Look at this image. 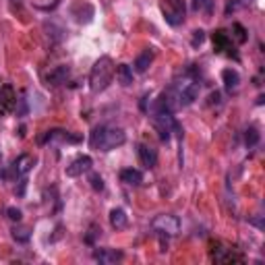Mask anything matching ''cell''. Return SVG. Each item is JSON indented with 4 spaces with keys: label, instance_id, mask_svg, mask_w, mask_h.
<instances>
[{
    "label": "cell",
    "instance_id": "6da1fadb",
    "mask_svg": "<svg viewBox=\"0 0 265 265\" xmlns=\"http://www.w3.org/2000/svg\"><path fill=\"white\" fill-rule=\"evenodd\" d=\"M124 141H126V132L118 126H95L89 137V145L97 151H112L120 147Z\"/></svg>",
    "mask_w": 265,
    "mask_h": 265
},
{
    "label": "cell",
    "instance_id": "7a4b0ae2",
    "mask_svg": "<svg viewBox=\"0 0 265 265\" xmlns=\"http://www.w3.org/2000/svg\"><path fill=\"white\" fill-rule=\"evenodd\" d=\"M114 71H116V67L110 56H102L100 60H95V64L91 67V73H89V89L93 93L104 91L112 83Z\"/></svg>",
    "mask_w": 265,
    "mask_h": 265
},
{
    "label": "cell",
    "instance_id": "3957f363",
    "mask_svg": "<svg viewBox=\"0 0 265 265\" xmlns=\"http://www.w3.org/2000/svg\"><path fill=\"white\" fill-rule=\"evenodd\" d=\"M160 11H162L166 23L172 25V27L182 25L184 17H187V5H184V0H160Z\"/></svg>",
    "mask_w": 265,
    "mask_h": 265
},
{
    "label": "cell",
    "instance_id": "277c9868",
    "mask_svg": "<svg viewBox=\"0 0 265 265\" xmlns=\"http://www.w3.org/2000/svg\"><path fill=\"white\" fill-rule=\"evenodd\" d=\"M174 93L178 97V106H191L199 97V83H197V79L191 77V75L182 77V81H178L174 85Z\"/></svg>",
    "mask_w": 265,
    "mask_h": 265
},
{
    "label": "cell",
    "instance_id": "5b68a950",
    "mask_svg": "<svg viewBox=\"0 0 265 265\" xmlns=\"http://www.w3.org/2000/svg\"><path fill=\"white\" fill-rule=\"evenodd\" d=\"M151 228L160 236H176L180 232V220L172 214H160V216L153 218Z\"/></svg>",
    "mask_w": 265,
    "mask_h": 265
},
{
    "label": "cell",
    "instance_id": "8992f818",
    "mask_svg": "<svg viewBox=\"0 0 265 265\" xmlns=\"http://www.w3.org/2000/svg\"><path fill=\"white\" fill-rule=\"evenodd\" d=\"M40 143H48V141H67V143H79L81 137L79 135H71V132L62 130V128H52V130H46L44 135L38 139Z\"/></svg>",
    "mask_w": 265,
    "mask_h": 265
},
{
    "label": "cell",
    "instance_id": "52a82bcc",
    "mask_svg": "<svg viewBox=\"0 0 265 265\" xmlns=\"http://www.w3.org/2000/svg\"><path fill=\"white\" fill-rule=\"evenodd\" d=\"M91 166H93V160L89 155H79L67 166V176H81V174L89 172Z\"/></svg>",
    "mask_w": 265,
    "mask_h": 265
},
{
    "label": "cell",
    "instance_id": "ba28073f",
    "mask_svg": "<svg viewBox=\"0 0 265 265\" xmlns=\"http://www.w3.org/2000/svg\"><path fill=\"white\" fill-rule=\"evenodd\" d=\"M17 104V95L15 89L11 85H3L0 87V116H7Z\"/></svg>",
    "mask_w": 265,
    "mask_h": 265
},
{
    "label": "cell",
    "instance_id": "9c48e42d",
    "mask_svg": "<svg viewBox=\"0 0 265 265\" xmlns=\"http://www.w3.org/2000/svg\"><path fill=\"white\" fill-rule=\"evenodd\" d=\"M71 75V69L67 64H60V67H54L48 75H46V83L52 85V87H56V85H62L67 83V79Z\"/></svg>",
    "mask_w": 265,
    "mask_h": 265
},
{
    "label": "cell",
    "instance_id": "30bf717a",
    "mask_svg": "<svg viewBox=\"0 0 265 265\" xmlns=\"http://www.w3.org/2000/svg\"><path fill=\"white\" fill-rule=\"evenodd\" d=\"M36 157L31 155V153H23V155H19L17 160L13 162V170H15V174L17 176H25L29 170H34V166H36Z\"/></svg>",
    "mask_w": 265,
    "mask_h": 265
},
{
    "label": "cell",
    "instance_id": "8fae6325",
    "mask_svg": "<svg viewBox=\"0 0 265 265\" xmlns=\"http://www.w3.org/2000/svg\"><path fill=\"white\" fill-rule=\"evenodd\" d=\"M137 153H139V160H141V164H143L145 168H155V164H157V153H155L153 147H149V145H145V143H139V145H137Z\"/></svg>",
    "mask_w": 265,
    "mask_h": 265
},
{
    "label": "cell",
    "instance_id": "7c38bea8",
    "mask_svg": "<svg viewBox=\"0 0 265 265\" xmlns=\"http://www.w3.org/2000/svg\"><path fill=\"white\" fill-rule=\"evenodd\" d=\"M211 259L220 261V263H234V261H243V257L238 255L234 249H214L211 251Z\"/></svg>",
    "mask_w": 265,
    "mask_h": 265
},
{
    "label": "cell",
    "instance_id": "4fadbf2b",
    "mask_svg": "<svg viewBox=\"0 0 265 265\" xmlns=\"http://www.w3.org/2000/svg\"><path fill=\"white\" fill-rule=\"evenodd\" d=\"M222 79H224V87H226L228 93H234L238 89V85H241V75H238V71H234V69H224Z\"/></svg>",
    "mask_w": 265,
    "mask_h": 265
},
{
    "label": "cell",
    "instance_id": "5bb4252c",
    "mask_svg": "<svg viewBox=\"0 0 265 265\" xmlns=\"http://www.w3.org/2000/svg\"><path fill=\"white\" fill-rule=\"evenodd\" d=\"M93 259L100 261V263H116L122 259V253L116 251V249H100V251H93Z\"/></svg>",
    "mask_w": 265,
    "mask_h": 265
},
{
    "label": "cell",
    "instance_id": "9a60e30c",
    "mask_svg": "<svg viewBox=\"0 0 265 265\" xmlns=\"http://www.w3.org/2000/svg\"><path fill=\"white\" fill-rule=\"evenodd\" d=\"M120 180L124 184H128V187H139V184L143 182V174L137 168H124L120 172Z\"/></svg>",
    "mask_w": 265,
    "mask_h": 265
},
{
    "label": "cell",
    "instance_id": "2e32d148",
    "mask_svg": "<svg viewBox=\"0 0 265 265\" xmlns=\"http://www.w3.org/2000/svg\"><path fill=\"white\" fill-rule=\"evenodd\" d=\"M214 46H216L218 52H224V50H230V48H232V40H230V36H228L224 29H218V31L214 34Z\"/></svg>",
    "mask_w": 265,
    "mask_h": 265
},
{
    "label": "cell",
    "instance_id": "e0dca14e",
    "mask_svg": "<svg viewBox=\"0 0 265 265\" xmlns=\"http://www.w3.org/2000/svg\"><path fill=\"white\" fill-rule=\"evenodd\" d=\"M126 222H128V218H126V214H124V209L116 207V209L110 211V224H112V228L122 230V228L126 226Z\"/></svg>",
    "mask_w": 265,
    "mask_h": 265
},
{
    "label": "cell",
    "instance_id": "ac0fdd59",
    "mask_svg": "<svg viewBox=\"0 0 265 265\" xmlns=\"http://www.w3.org/2000/svg\"><path fill=\"white\" fill-rule=\"evenodd\" d=\"M151 62H153V52L145 50V52H141V54L137 56V60H135V71L137 73H145Z\"/></svg>",
    "mask_w": 265,
    "mask_h": 265
},
{
    "label": "cell",
    "instance_id": "d6986e66",
    "mask_svg": "<svg viewBox=\"0 0 265 265\" xmlns=\"http://www.w3.org/2000/svg\"><path fill=\"white\" fill-rule=\"evenodd\" d=\"M116 75H118V81H120V85L128 87V85L132 83V69H130L128 64H118Z\"/></svg>",
    "mask_w": 265,
    "mask_h": 265
},
{
    "label": "cell",
    "instance_id": "ffe728a7",
    "mask_svg": "<svg viewBox=\"0 0 265 265\" xmlns=\"http://www.w3.org/2000/svg\"><path fill=\"white\" fill-rule=\"evenodd\" d=\"M193 11L209 17L211 13H214V0H193Z\"/></svg>",
    "mask_w": 265,
    "mask_h": 265
},
{
    "label": "cell",
    "instance_id": "44dd1931",
    "mask_svg": "<svg viewBox=\"0 0 265 265\" xmlns=\"http://www.w3.org/2000/svg\"><path fill=\"white\" fill-rule=\"evenodd\" d=\"M259 139H261L259 128H257V126H249L247 132H245V143H247L249 147H255V145L259 143Z\"/></svg>",
    "mask_w": 265,
    "mask_h": 265
},
{
    "label": "cell",
    "instance_id": "7402d4cb",
    "mask_svg": "<svg viewBox=\"0 0 265 265\" xmlns=\"http://www.w3.org/2000/svg\"><path fill=\"white\" fill-rule=\"evenodd\" d=\"M29 236V228H13V238L17 243H27Z\"/></svg>",
    "mask_w": 265,
    "mask_h": 265
},
{
    "label": "cell",
    "instance_id": "603a6c76",
    "mask_svg": "<svg viewBox=\"0 0 265 265\" xmlns=\"http://www.w3.org/2000/svg\"><path fill=\"white\" fill-rule=\"evenodd\" d=\"M249 5H251V0H230V3L226 5V15H230V13L238 11V9H245Z\"/></svg>",
    "mask_w": 265,
    "mask_h": 265
},
{
    "label": "cell",
    "instance_id": "cb8c5ba5",
    "mask_svg": "<svg viewBox=\"0 0 265 265\" xmlns=\"http://www.w3.org/2000/svg\"><path fill=\"white\" fill-rule=\"evenodd\" d=\"M89 184H91V189L97 191V193L104 191V178H102L97 172H91V174H89Z\"/></svg>",
    "mask_w": 265,
    "mask_h": 265
},
{
    "label": "cell",
    "instance_id": "d4e9b609",
    "mask_svg": "<svg viewBox=\"0 0 265 265\" xmlns=\"http://www.w3.org/2000/svg\"><path fill=\"white\" fill-rule=\"evenodd\" d=\"M232 31H234V38H236V42H247V31H245V27L241 23H234L232 25Z\"/></svg>",
    "mask_w": 265,
    "mask_h": 265
},
{
    "label": "cell",
    "instance_id": "484cf974",
    "mask_svg": "<svg viewBox=\"0 0 265 265\" xmlns=\"http://www.w3.org/2000/svg\"><path fill=\"white\" fill-rule=\"evenodd\" d=\"M203 40H205V31H203V29H195V31H193L191 46H193V48H197V46H201V44H203Z\"/></svg>",
    "mask_w": 265,
    "mask_h": 265
},
{
    "label": "cell",
    "instance_id": "4316f807",
    "mask_svg": "<svg viewBox=\"0 0 265 265\" xmlns=\"http://www.w3.org/2000/svg\"><path fill=\"white\" fill-rule=\"evenodd\" d=\"M7 216H9L13 222H19L23 214H21V209H17V207H9V209H7Z\"/></svg>",
    "mask_w": 265,
    "mask_h": 265
},
{
    "label": "cell",
    "instance_id": "83f0119b",
    "mask_svg": "<svg viewBox=\"0 0 265 265\" xmlns=\"http://www.w3.org/2000/svg\"><path fill=\"white\" fill-rule=\"evenodd\" d=\"M209 104H220V93H218V91L209 95Z\"/></svg>",
    "mask_w": 265,
    "mask_h": 265
}]
</instances>
